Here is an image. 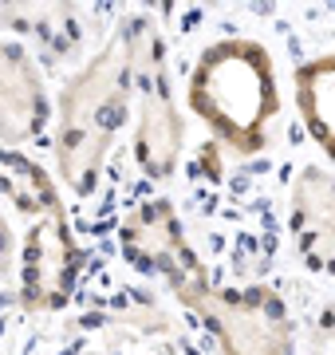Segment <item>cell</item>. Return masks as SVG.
<instances>
[{
	"mask_svg": "<svg viewBox=\"0 0 335 355\" xmlns=\"http://www.w3.org/2000/svg\"><path fill=\"white\" fill-rule=\"evenodd\" d=\"M12 257H16L12 225L4 221V214H0V284H4V277H8V268H12Z\"/></svg>",
	"mask_w": 335,
	"mask_h": 355,
	"instance_id": "10",
	"label": "cell"
},
{
	"mask_svg": "<svg viewBox=\"0 0 335 355\" xmlns=\"http://www.w3.org/2000/svg\"><path fill=\"white\" fill-rule=\"evenodd\" d=\"M190 107L229 150H260L264 130L280 111L272 55L245 36L206 48L190 76Z\"/></svg>",
	"mask_w": 335,
	"mask_h": 355,
	"instance_id": "2",
	"label": "cell"
},
{
	"mask_svg": "<svg viewBox=\"0 0 335 355\" xmlns=\"http://www.w3.org/2000/svg\"><path fill=\"white\" fill-rule=\"evenodd\" d=\"M292 237L308 265L335 272V170L308 166L292 182Z\"/></svg>",
	"mask_w": 335,
	"mask_h": 355,
	"instance_id": "7",
	"label": "cell"
},
{
	"mask_svg": "<svg viewBox=\"0 0 335 355\" xmlns=\"http://www.w3.org/2000/svg\"><path fill=\"white\" fill-rule=\"evenodd\" d=\"M123 249H127V257L134 265L150 268L154 277L166 280L170 292L178 296L181 304L197 288L209 284V272L197 261V253L190 249V241H185L174 205L162 202V198L127 214V221H123Z\"/></svg>",
	"mask_w": 335,
	"mask_h": 355,
	"instance_id": "6",
	"label": "cell"
},
{
	"mask_svg": "<svg viewBox=\"0 0 335 355\" xmlns=\"http://www.w3.org/2000/svg\"><path fill=\"white\" fill-rule=\"evenodd\" d=\"M48 123V91L28 51L0 40V146L32 139Z\"/></svg>",
	"mask_w": 335,
	"mask_h": 355,
	"instance_id": "8",
	"label": "cell"
},
{
	"mask_svg": "<svg viewBox=\"0 0 335 355\" xmlns=\"http://www.w3.org/2000/svg\"><path fill=\"white\" fill-rule=\"evenodd\" d=\"M185 308L206 320L225 355H296L288 308L272 288H221L209 280L197 288Z\"/></svg>",
	"mask_w": 335,
	"mask_h": 355,
	"instance_id": "4",
	"label": "cell"
},
{
	"mask_svg": "<svg viewBox=\"0 0 335 355\" xmlns=\"http://www.w3.org/2000/svg\"><path fill=\"white\" fill-rule=\"evenodd\" d=\"M296 107L308 135L335 158V51L296 71Z\"/></svg>",
	"mask_w": 335,
	"mask_h": 355,
	"instance_id": "9",
	"label": "cell"
},
{
	"mask_svg": "<svg viewBox=\"0 0 335 355\" xmlns=\"http://www.w3.org/2000/svg\"><path fill=\"white\" fill-rule=\"evenodd\" d=\"M134 158L146 178H170L185 146V119H181L174 91H170L162 40L146 20H138V91H134Z\"/></svg>",
	"mask_w": 335,
	"mask_h": 355,
	"instance_id": "5",
	"label": "cell"
},
{
	"mask_svg": "<svg viewBox=\"0 0 335 355\" xmlns=\"http://www.w3.org/2000/svg\"><path fill=\"white\" fill-rule=\"evenodd\" d=\"M138 91V20H127L123 32L64 83L55 99V166L75 193H91L115 150L118 130L127 127Z\"/></svg>",
	"mask_w": 335,
	"mask_h": 355,
	"instance_id": "1",
	"label": "cell"
},
{
	"mask_svg": "<svg viewBox=\"0 0 335 355\" xmlns=\"http://www.w3.org/2000/svg\"><path fill=\"white\" fill-rule=\"evenodd\" d=\"M0 190L32 221L20 249V304L32 312L64 308L79 277V245L71 237L52 174L32 158L0 146Z\"/></svg>",
	"mask_w": 335,
	"mask_h": 355,
	"instance_id": "3",
	"label": "cell"
}]
</instances>
